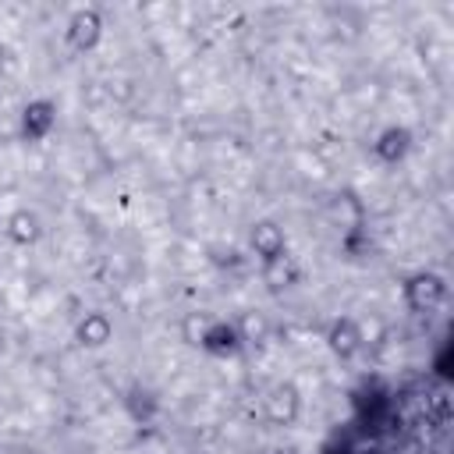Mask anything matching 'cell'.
<instances>
[{
	"label": "cell",
	"mask_w": 454,
	"mask_h": 454,
	"mask_svg": "<svg viewBox=\"0 0 454 454\" xmlns=\"http://www.w3.org/2000/svg\"><path fill=\"white\" fill-rule=\"evenodd\" d=\"M50 124H53V103H32V106H25V135L39 138V135L50 131Z\"/></svg>",
	"instance_id": "cell-9"
},
{
	"label": "cell",
	"mask_w": 454,
	"mask_h": 454,
	"mask_svg": "<svg viewBox=\"0 0 454 454\" xmlns=\"http://www.w3.org/2000/svg\"><path fill=\"white\" fill-rule=\"evenodd\" d=\"M4 340H7V333H4V326H0V355H4Z\"/></svg>",
	"instance_id": "cell-10"
},
{
	"label": "cell",
	"mask_w": 454,
	"mask_h": 454,
	"mask_svg": "<svg viewBox=\"0 0 454 454\" xmlns=\"http://www.w3.org/2000/svg\"><path fill=\"white\" fill-rule=\"evenodd\" d=\"M74 337L82 348H103L114 337V323L103 312H85V319L74 326Z\"/></svg>",
	"instance_id": "cell-5"
},
{
	"label": "cell",
	"mask_w": 454,
	"mask_h": 454,
	"mask_svg": "<svg viewBox=\"0 0 454 454\" xmlns=\"http://www.w3.org/2000/svg\"><path fill=\"white\" fill-rule=\"evenodd\" d=\"M408 145H411V135H408L404 128H387V131L380 135V142H376V153L394 163V160H401V156L408 153Z\"/></svg>",
	"instance_id": "cell-8"
},
{
	"label": "cell",
	"mask_w": 454,
	"mask_h": 454,
	"mask_svg": "<svg viewBox=\"0 0 454 454\" xmlns=\"http://www.w3.org/2000/svg\"><path fill=\"white\" fill-rule=\"evenodd\" d=\"M39 234H43L39 216L28 213V209H18V213L7 220V238H11L14 245H32V241H39Z\"/></svg>",
	"instance_id": "cell-7"
},
{
	"label": "cell",
	"mask_w": 454,
	"mask_h": 454,
	"mask_svg": "<svg viewBox=\"0 0 454 454\" xmlns=\"http://www.w3.org/2000/svg\"><path fill=\"white\" fill-rule=\"evenodd\" d=\"M326 344H330V351H333L337 358H351V355L362 351L365 333H362V326H358L355 319H337V323L326 330Z\"/></svg>",
	"instance_id": "cell-3"
},
{
	"label": "cell",
	"mask_w": 454,
	"mask_h": 454,
	"mask_svg": "<svg viewBox=\"0 0 454 454\" xmlns=\"http://www.w3.org/2000/svg\"><path fill=\"white\" fill-rule=\"evenodd\" d=\"M298 390L291 387V383H277L270 394H266V415L273 419V422H291L294 415H298Z\"/></svg>",
	"instance_id": "cell-6"
},
{
	"label": "cell",
	"mask_w": 454,
	"mask_h": 454,
	"mask_svg": "<svg viewBox=\"0 0 454 454\" xmlns=\"http://www.w3.org/2000/svg\"><path fill=\"white\" fill-rule=\"evenodd\" d=\"M447 298V280L440 277V273H415V277H408V284H404V301L415 309V312H429V309H436L440 301Z\"/></svg>",
	"instance_id": "cell-1"
},
{
	"label": "cell",
	"mask_w": 454,
	"mask_h": 454,
	"mask_svg": "<svg viewBox=\"0 0 454 454\" xmlns=\"http://www.w3.org/2000/svg\"><path fill=\"white\" fill-rule=\"evenodd\" d=\"M103 35V21L96 11H78L71 21H67V43L74 50H92Z\"/></svg>",
	"instance_id": "cell-4"
},
{
	"label": "cell",
	"mask_w": 454,
	"mask_h": 454,
	"mask_svg": "<svg viewBox=\"0 0 454 454\" xmlns=\"http://www.w3.org/2000/svg\"><path fill=\"white\" fill-rule=\"evenodd\" d=\"M248 241H252L255 255H259L266 266H273V262L284 259V248H287V245H284V231H280L273 220H259V223H252Z\"/></svg>",
	"instance_id": "cell-2"
}]
</instances>
